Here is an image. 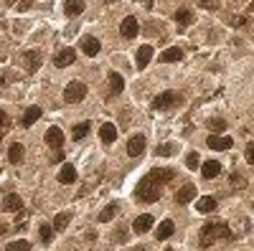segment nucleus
Instances as JSON below:
<instances>
[{"label": "nucleus", "instance_id": "36", "mask_svg": "<svg viewBox=\"0 0 254 251\" xmlns=\"http://www.w3.org/2000/svg\"><path fill=\"white\" fill-rule=\"evenodd\" d=\"M244 157H247V163H249V165H254V142H249V145H247Z\"/></svg>", "mask_w": 254, "mask_h": 251}, {"label": "nucleus", "instance_id": "26", "mask_svg": "<svg viewBox=\"0 0 254 251\" xmlns=\"http://www.w3.org/2000/svg\"><path fill=\"white\" fill-rule=\"evenodd\" d=\"M175 20H178V26L186 28V26H191L193 23V13L188 8H178V13H175Z\"/></svg>", "mask_w": 254, "mask_h": 251}, {"label": "nucleus", "instance_id": "15", "mask_svg": "<svg viewBox=\"0 0 254 251\" xmlns=\"http://www.w3.org/2000/svg\"><path fill=\"white\" fill-rule=\"evenodd\" d=\"M64 13L69 18L84 13V0H64Z\"/></svg>", "mask_w": 254, "mask_h": 251}, {"label": "nucleus", "instance_id": "41", "mask_svg": "<svg viewBox=\"0 0 254 251\" xmlns=\"http://www.w3.org/2000/svg\"><path fill=\"white\" fill-rule=\"evenodd\" d=\"M61 160H64V152L56 150V152H53V163H61Z\"/></svg>", "mask_w": 254, "mask_h": 251}, {"label": "nucleus", "instance_id": "10", "mask_svg": "<svg viewBox=\"0 0 254 251\" xmlns=\"http://www.w3.org/2000/svg\"><path fill=\"white\" fill-rule=\"evenodd\" d=\"M99 140H102L104 145H112L117 140V127L112 122H104L102 127H99Z\"/></svg>", "mask_w": 254, "mask_h": 251}, {"label": "nucleus", "instance_id": "34", "mask_svg": "<svg viewBox=\"0 0 254 251\" xmlns=\"http://www.w3.org/2000/svg\"><path fill=\"white\" fill-rule=\"evenodd\" d=\"M38 236H41V241H43V244H49V241H51V226H49V223H43V226L38 228Z\"/></svg>", "mask_w": 254, "mask_h": 251}, {"label": "nucleus", "instance_id": "25", "mask_svg": "<svg viewBox=\"0 0 254 251\" xmlns=\"http://www.w3.org/2000/svg\"><path fill=\"white\" fill-rule=\"evenodd\" d=\"M109 89H112V94H119V91L125 89V79H122V74H117V71L109 74Z\"/></svg>", "mask_w": 254, "mask_h": 251}, {"label": "nucleus", "instance_id": "30", "mask_svg": "<svg viewBox=\"0 0 254 251\" xmlns=\"http://www.w3.org/2000/svg\"><path fill=\"white\" fill-rule=\"evenodd\" d=\"M115 213H117V203H109L107 208H104L102 213H99V221H102V223L112 221V218H115Z\"/></svg>", "mask_w": 254, "mask_h": 251}, {"label": "nucleus", "instance_id": "38", "mask_svg": "<svg viewBox=\"0 0 254 251\" xmlns=\"http://www.w3.org/2000/svg\"><path fill=\"white\" fill-rule=\"evenodd\" d=\"M5 124H8V114H5V109H3V107H0V130H3Z\"/></svg>", "mask_w": 254, "mask_h": 251}, {"label": "nucleus", "instance_id": "43", "mask_svg": "<svg viewBox=\"0 0 254 251\" xmlns=\"http://www.w3.org/2000/svg\"><path fill=\"white\" fill-rule=\"evenodd\" d=\"M249 10H252V13H254V3H252V5H249Z\"/></svg>", "mask_w": 254, "mask_h": 251}, {"label": "nucleus", "instance_id": "12", "mask_svg": "<svg viewBox=\"0 0 254 251\" xmlns=\"http://www.w3.org/2000/svg\"><path fill=\"white\" fill-rule=\"evenodd\" d=\"M99 49H102L99 38H94V36H84V38H82V51H84L86 56H97Z\"/></svg>", "mask_w": 254, "mask_h": 251}, {"label": "nucleus", "instance_id": "33", "mask_svg": "<svg viewBox=\"0 0 254 251\" xmlns=\"http://www.w3.org/2000/svg\"><path fill=\"white\" fill-rule=\"evenodd\" d=\"M208 130H211L214 134H219V132L226 130V122L224 119H211V122H208Z\"/></svg>", "mask_w": 254, "mask_h": 251}, {"label": "nucleus", "instance_id": "1", "mask_svg": "<svg viewBox=\"0 0 254 251\" xmlns=\"http://www.w3.org/2000/svg\"><path fill=\"white\" fill-rule=\"evenodd\" d=\"M226 238H231V228L224 223V221H211V223H206L201 228V246H211L216 241H226Z\"/></svg>", "mask_w": 254, "mask_h": 251}, {"label": "nucleus", "instance_id": "40", "mask_svg": "<svg viewBox=\"0 0 254 251\" xmlns=\"http://www.w3.org/2000/svg\"><path fill=\"white\" fill-rule=\"evenodd\" d=\"M31 5H33V3H31V0H20V5H18V8H20V10H28Z\"/></svg>", "mask_w": 254, "mask_h": 251}, {"label": "nucleus", "instance_id": "27", "mask_svg": "<svg viewBox=\"0 0 254 251\" xmlns=\"http://www.w3.org/2000/svg\"><path fill=\"white\" fill-rule=\"evenodd\" d=\"M89 130H92V124H89V122H79V124L74 127L71 137H74V140H84V137L89 134Z\"/></svg>", "mask_w": 254, "mask_h": 251}, {"label": "nucleus", "instance_id": "39", "mask_svg": "<svg viewBox=\"0 0 254 251\" xmlns=\"http://www.w3.org/2000/svg\"><path fill=\"white\" fill-rule=\"evenodd\" d=\"M201 5H203L206 10H211V8H216V0H201Z\"/></svg>", "mask_w": 254, "mask_h": 251}, {"label": "nucleus", "instance_id": "29", "mask_svg": "<svg viewBox=\"0 0 254 251\" xmlns=\"http://www.w3.org/2000/svg\"><path fill=\"white\" fill-rule=\"evenodd\" d=\"M69 221H71V213H59L56 218H53V228H56V231H64V228L69 226Z\"/></svg>", "mask_w": 254, "mask_h": 251}, {"label": "nucleus", "instance_id": "14", "mask_svg": "<svg viewBox=\"0 0 254 251\" xmlns=\"http://www.w3.org/2000/svg\"><path fill=\"white\" fill-rule=\"evenodd\" d=\"M74 180H76V167L71 163L61 165V170H59V183H64V185H71Z\"/></svg>", "mask_w": 254, "mask_h": 251}, {"label": "nucleus", "instance_id": "31", "mask_svg": "<svg viewBox=\"0 0 254 251\" xmlns=\"http://www.w3.org/2000/svg\"><path fill=\"white\" fill-rule=\"evenodd\" d=\"M175 152H178V147H175V145H170V142L160 145L158 150H155V155H160V157H170V155H175Z\"/></svg>", "mask_w": 254, "mask_h": 251}, {"label": "nucleus", "instance_id": "13", "mask_svg": "<svg viewBox=\"0 0 254 251\" xmlns=\"http://www.w3.org/2000/svg\"><path fill=\"white\" fill-rule=\"evenodd\" d=\"M20 208H23V201H20V196H16V193L5 196V201H3V211L5 213H18Z\"/></svg>", "mask_w": 254, "mask_h": 251}, {"label": "nucleus", "instance_id": "28", "mask_svg": "<svg viewBox=\"0 0 254 251\" xmlns=\"http://www.w3.org/2000/svg\"><path fill=\"white\" fill-rule=\"evenodd\" d=\"M38 64H41L38 51H28V53H26V66H28V71H36Z\"/></svg>", "mask_w": 254, "mask_h": 251}, {"label": "nucleus", "instance_id": "42", "mask_svg": "<svg viewBox=\"0 0 254 251\" xmlns=\"http://www.w3.org/2000/svg\"><path fill=\"white\" fill-rule=\"evenodd\" d=\"M132 251H148L145 246H135V249H132Z\"/></svg>", "mask_w": 254, "mask_h": 251}, {"label": "nucleus", "instance_id": "20", "mask_svg": "<svg viewBox=\"0 0 254 251\" xmlns=\"http://www.w3.org/2000/svg\"><path fill=\"white\" fill-rule=\"evenodd\" d=\"M183 59V51L178 49V46H173V49H165L163 53H160V61L163 64H173V61H181Z\"/></svg>", "mask_w": 254, "mask_h": 251}, {"label": "nucleus", "instance_id": "32", "mask_svg": "<svg viewBox=\"0 0 254 251\" xmlns=\"http://www.w3.org/2000/svg\"><path fill=\"white\" fill-rule=\"evenodd\" d=\"M33 246L28 244V241H10L8 246H5V251H31Z\"/></svg>", "mask_w": 254, "mask_h": 251}, {"label": "nucleus", "instance_id": "9", "mask_svg": "<svg viewBox=\"0 0 254 251\" xmlns=\"http://www.w3.org/2000/svg\"><path fill=\"white\" fill-rule=\"evenodd\" d=\"M206 145L211 147V150H229V147H234V140L231 137H219V134H211L206 140Z\"/></svg>", "mask_w": 254, "mask_h": 251}, {"label": "nucleus", "instance_id": "37", "mask_svg": "<svg viewBox=\"0 0 254 251\" xmlns=\"http://www.w3.org/2000/svg\"><path fill=\"white\" fill-rule=\"evenodd\" d=\"M198 163H201V160H198V155H196V152H191L188 157H186V165H188L191 170H193V167H198Z\"/></svg>", "mask_w": 254, "mask_h": 251}, {"label": "nucleus", "instance_id": "22", "mask_svg": "<svg viewBox=\"0 0 254 251\" xmlns=\"http://www.w3.org/2000/svg\"><path fill=\"white\" fill-rule=\"evenodd\" d=\"M193 198H196V185H183V188L178 190V196H175V201H178L181 205L191 203Z\"/></svg>", "mask_w": 254, "mask_h": 251}, {"label": "nucleus", "instance_id": "8", "mask_svg": "<svg viewBox=\"0 0 254 251\" xmlns=\"http://www.w3.org/2000/svg\"><path fill=\"white\" fill-rule=\"evenodd\" d=\"M142 152H145V137H142V134H132L130 142H127V155L130 157H140Z\"/></svg>", "mask_w": 254, "mask_h": 251}, {"label": "nucleus", "instance_id": "11", "mask_svg": "<svg viewBox=\"0 0 254 251\" xmlns=\"http://www.w3.org/2000/svg\"><path fill=\"white\" fill-rule=\"evenodd\" d=\"M152 228V216L150 213H142V216H137L135 221H132V231L135 234H145V231H150Z\"/></svg>", "mask_w": 254, "mask_h": 251}, {"label": "nucleus", "instance_id": "35", "mask_svg": "<svg viewBox=\"0 0 254 251\" xmlns=\"http://www.w3.org/2000/svg\"><path fill=\"white\" fill-rule=\"evenodd\" d=\"M231 185H237V190H241V188L247 185V180L241 178V175H237V173H234V175H231Z\"/></svg>", "mask_w": 254, "mask_h": 251}, {"label": "nucleus", "instance_id": "17", "mask_svg": "<svg viewBox=\"0 0 254 251\" xmlns=\"http://www.w3.org/2000/svg\"><path fill=\"white\" fill-rule=\"evenodd\" d=\"M46 145L49 147H61L64 145V132L59 127H49V132H46Z\"/></svg>", "mask_w": 254, "mask_h": 251}, {"label": "nucleus", "instance_id": "2", "mask_svg": "<svg viewBox=\"0 0 254 251\" xmlns=\"http://www.w3.org/2000/svg\"><path fill=\"white\" fill-rule=\"evenodd\" d=\"M135 198L142 201V203H155L160 198V185H155L152 180H140L137 188H135Z\"/></svg>", "mask_w": 254, "mask_h": 251}, {"label": "nucleus", "instance_id": "16", "mask_svg": "<svg viewBox=\"0 0 254 251\" xmlns=\"http://www.w3.org/2000/svg\"><path fill=\"white\" fill-rule=\"evenodd\" d=\"M216 208H219V203H216L214 196L198 198V203H196V211H198V213H211V211H216Z\"/></svg>", "mask_w": 254, "mask_h": 251}, {"label": "nucleus", "instance_id": "24", "mask_svg": "<svg viewBox=\"0 0 254 251\" xmlns=\"http://www.w3.org/2000/svg\"><path fill=\"white\" fill-rule=\"evenodd\" d=\"M23 152H26L23 145H20V142H13V145L8 147V160L16 165V163H20V160H23Z\"/></svg>", "mask_w": 254, "mask_h": 251}, {"label": "nucleus", "instance_id": "19", "mask_svg": "<svg viewBox=\"0 0 254 251\" xmlns=\"http://www.w3.org/2000/svg\"><path fill=\"white\" fill-rule=\"evenodd\" d=\"M150 59H152V46H140L137 49V68H145L148 64H150Z\"/></svg>", "mask_w": 254, "mask_h": 251}, {"label": "nucleus", "instance_id": "18", "mask_svg": "<svg viewBox=\"0 0 254 251\" xmlns=\"http://www.w3.org/2000/svg\"><path fill=\"white\" fill-rule=\"evenodd\" d=\"M201 175H203L206 180H211V178H216V175H221V165H219L216 160H208V163H203V167H201Z\"/></svg>", "mask_w": 254, "mask_h": 251}, {"label": "nucleus", "instance_id": "23", "mask_svg": "<svg viewBox=\"0 0 254 251\" xmlns=\"http://www.w3.org/2000/svg\"><path fill=\"white\" fill-rule=\"evenodd\" d=\"M173 231H175V223H173L170 218H165V221L158 226V234H155V236L160 238V241H165V238H170V236H173Z\"/></svg>", "mask_w": 254, "mask_h": 251}, {"label": "nucleus", "instance_id": "21", "mask_svg": "<svg viewBox=\"0 0 254 251\" xmlns=\"http://www.w3.org/2000/svg\"><path fill=\"white\" fill-rule=\"evenodd\" d=\"M41 107H28L26 109V114H23V119H20V124H23V127H31L33 122H38L41 119Z\"/></svg>", "mask_w": 254, "mask_h": 251}, {"label": "nucleus", "instance_id": "6", "mask_svg": "<svg viewBox=\"0 0 254 251\" xmlns=\"http://www.w3.org/2000/svg\"><path fill=\"white\" fill-rule=\"evenodd\" d=\"M119 33H122V38H135L137 33H140V23L135 16H127L122 20V26H119Z\"/></svg>", "mask_w": 254, "mask_h": 251}, {"label": "nucleus", "instance_id": "4", "mask_svg": "<svg viewBox=\"0 0 254 251\" xmlns=\"http://www.w3.org/2000/svg\"><path fill=\"white\" fill-rule=\"evenodd\" d=\"M181 99V94H173V91H163V94H158V97H152V109H168V107H173L175 101Z\"/></svg>", "mask_w": 254, "mask_h": 251}, {"label": "nucleus", "instance_id": "44", "mask_svg": "<svg viewBox=\"0 0 254 251\" xmlns=\"http://www.w3.org/2000/svg\"><path fill=\"white\" fill-rule=\"evenodd\" d=\"M163 251H173V249H163Z\"/></svg>", "mask_w": 254, "mask_h": 251}, {"label": "nucleus", "instance_id": "7", "mask_svg": "<svg viewBox=\"0 0 254 251\" xmlns=\"http://www.w3.org/2000/svg\"><path fill=\"white\" fill-rule=\"evenodd\" d=\"M74 61H76V51L74 49H61L56 56H53V66H59V68L71 66Z\"/></svg>", "mask_w": 254, "mask_h": 251}, {"label": "nucleus", "instance_id": "3", "mask_svg": "<svg viewBox=\"0 0 254 251\" xmlns=\"http://www.w3.org/2000/svg\"><path fill=\"white\" fill-rule=\"evenodd\" d=\"M86 97V84L84 82H69L64 89V101H69V104H76V101H82Z\"/></svg>", "mask_w": 254, "mask_h": 251}, {"label": "nucleus", "instance_id": "5", "mask_svg": "<svg viewBox=\"0 0 254 251\" xmlns=\"http://www.w3.org/2000/svg\"><path fill=\"white\" fill-rule=\"evenodd\" d=\"M175 178L173 167H152V173L148 175V180H152L155 185H165V183H170Z\"/></svg>", "mask_w": 254, "mask_h": 251}]
</instances>
